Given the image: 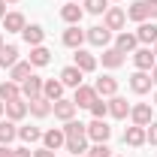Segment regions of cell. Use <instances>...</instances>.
Listing matches in <instances>:
<instances>
[{"mask_svg": "<svg viewBox=\"0 0 157 157\" xmlns=\"http://www.w3.org/2000/svg\"><path fill=\"white\" fill-rule=\"evenodd\" d=\"M127 24V9H121V6H109L106 12H103V27H109L112 33H121V27Z\"/></svg>", "mask_w": 157, "mask_h": 157, "instance_id": "1", "label": "cell"}, {"mask_svg": "<svg viewBox=\"0 0 157 157\" xmlns=\"http://www.w3.org/2000/svg\"><path fill=\"white\" fill-rule=\"evenodd\" d=\"M85 133H88V139H91V142H109L112 127L106 124V118H94V121L85 127Z\"/></svg>", "mask_w": 157, "mask_h": 157, "instance_id": "2", "label": "cell"}, {"mask_svg": "<svg viewBox=\"0 0 157 157\" xmlns=\"http://www.w3.org/2000/svg\"><path fill=\"white\" fill-rule=\"evenodd\" d=\"M109 39H112V30L103 27V24H94V27L85 30V42H91L97 48H109Z\"/></svg>", "mask_w": 157, "mask_h": 157, "instance_id": "3", "label": "cell"}, {"mask_svg": "<svg viewBox=\"0 0 157 157\" xmlns=\"http://www.w3.org/2000/svg\"><path fill=\"white\" fill-rule=\"evenodd\" d=\"M133 63H136V70H142V73H151L154 63H157V58H154V52H151L148 45H142V48L133 52Z\"/></svg>", "mask_w": 157, "mask_h": 157, "instance_id": "4", "label": "cell"}, {"mask_svg": "<svg viewBox=\"0 0 157 157\" xmlns=\"http://www.w3.org/2000/svg\"><path fill=\"white\" fill-rule=\"evenodd\" d=\"M97 100V91H94V85H78L76 94H73V103H76V109H91V103Z\"/></svg>", "mask_w": 157, "mask_h": 157, "instance_id": "5", "label": "cell"}, {"mask_svg": "<svg viewBox=\"0 0 157 157\" xmlns=\"http://www.w3.org/2000/svg\"><path fill=\"white\" fill-rule=\"evenodd\" d=\"M42 145H45L48 151H60V148L67 145L63 127H52V130H45V133H42Z\"/></svg>", "mask_w": 157, "mask_h": 157, "instance_id": "6", "label": "cell"}, {"mask_svg": "<svg viewBox=\"0 0 157 157\" xmlns=\"http://www.w3.org/2000/svg\"><path fill=\"white\" fill-rule=\"evenodd\" d=\"M52 112H55L58 121L67 124V121L76 118V103H73V100H55V103H52Z\"/></svg>", "mask_w": 157, "mask_h": 157, "instance_id": "7", "label": "cell"}, {"mask_svg": "<svg viewBox=\"0 0 157 157\" xmlns=\"http://www.w3.org/2000/svg\"><path fill=\"white\" fill-rule=\"evenodd\" d=\"M151 85H154V82H151V73L136 70V73L130 76V91H133V94H139V97H142V94H148V91H151Z\"/></svg>", "mask_w": 157, "mask_h": 157, "instance_id": "8", "label": "cell"}, {"mask_svg": "<svg viewBox=\"0 0 157 157\" xmlns=\"http://www.w3.org/2000/svg\"><path fill=\"white\" fill-rule=\"evenodd\" d=\"M130 121L136 127H148L151 124V103H136L130 106Z\"/></svg>", "mask_w": 157, "mask_h": 157, "instance_id": "9", "label": "cell"}, {"mask_svg": "<svg viewBox=\"0 0 157 157\" xmlns=\"http://www.w3.org/2000/svg\"><path fill=\"white\" fill-rule=\"evenodd\" d=\"M115 48L121 52V55H133L139 48V39H136V33H127V30H121L115 36Z\"/></svg>", "mask_w": 157, "mask_h": 157, "instance_id": "10", "label": "cell"}, {"mask_svg": "<svg viewBox=\"0 0 157 157\" xmlns=\"http://www.w3.org/2000/svg\"><path fill=\"white\" fill-rule=\"evenodd\" d=\"M82 76H85V73L78 70L76 63H70V67H63V70H60V82H63V88H73V91H76L78 85H85Z\"/></svg>", "mask_w": 157, "mask_h": 157, "instance_id": "11", "label": "cell"}, {"mask_svg": "<svg viewBox=\"0 0 157 157\" xmlns=\"http://www.w3.org/2000/svg\"><path fill=\"white\" fill-rule=\"evenodd\" d=\"M94 91H97V97H103V100L115 97V94H118V78H112V76L97 78V82H94Z\"/></svg>", "mask_w": 157, "mask_h": 157, "instance_id": "12", "label": "cell"}, {"mask_svg": "<svg viewBox=\"0 0 157 157\" xmlns=\"http://www.w3.org/2000/svg\"><path fill=\"white\" fill-rule=\"evenodd\" d=\"M42 82H45V78H39V76H30V78H24V82H21V97H24V100L42 97Z\"/></svg>", "mask_w": 157, "mask_h": 157, "instance_id": "13", "label": "cell"}, {"mask_svg": "<svg viewBox=\"0 0 157 157\" xmlns=\"http://www.w3.org/2000/svg\"><path fill=\"white\" fill-rule=\"evenodd\" d=\"M73 63H76L82 73H94V70H97V58H94L91 52H85V48H76V55H73Z\"/></svg>", "mask_w": 157, "mask_h": 157, "instance_id": "14", "label": "cell"}, {"mask_svg": "<svg viewBox=\"0 0 157 157\" xmlns=\"http://www.w3.org/2000/svg\"><path fill=\"white\" fill-rule=\"evenodd\" d=\"M27 112H30L33 118H48V115H52V100H45V97L27 100Z\"/></svg>", "mask_w": 157, "mask_h": 157, "instance_id": "15", "label": "cell"}, {"mask_svg": "<svg viewBox=\"0 0 157 157\" xmlns=\"http://www.w3.org/2000/svg\"><path fill=\"white\" fill-rule=\"evenodd\" d=\"M136 39H139V45H154L157 42V24L154 21H142L136 30Z\"/></svg>", "mask_w": 157, "mask_h": 157, "instance_id": "16", "label": "cell"}, {"mask_svg": "<svg viewBox=\"0 0 157 157\" xmlns=\"http://www.w3.org/2000/svg\"><path fill=\"white\" fill-rule=\"evenodd\" d=\"M60 42H63L67 48H82V42H85V30H78V24H70V27L63 30Z\"/></svg>", "mask_w": 157, "mask_h": 157, "instance_id": "17", "label": "cell"}, {"mask_svg": "<svg viewBox=\"0 0 157 157\" xmlns=\"http://www.w3.org/2000/svg\"><path fill=\"white\" fill-rule=\"evenodd\" d=\"M82 15H85V6H78V3H70V0H67V3L60 6V18L67 21V24H78Z\"/></svg>", "mask_w": 157, "mask_h": 157, "instance_id": "18", "label": "cell"}, {"mask_svg": "<svg viewBox=\"0 0 157 157\" xmlns=\"http://www.w3.org/2000/svg\"><path fill=\"white\" fill-rule=\"evenodd\" d=\"M42 97L52 100V103L55 100H63V82L60 78H45L42 82Z\"/></svg>", "mask_w": 157, "mask_h": 157, "instance_id": "19", "label": "cell"}, {"mask_svg": "<svg viewBox=\"0 0 157 157\" xmlns=\"http://www.w3.org/2000/svg\"><path fill=\"white\" fill-rule=\"evenodd\" d=\"M145 142H148V139H145V127H136V124H133V127L124 130V145H130V148H142Z\"/></svg>", "mask_w": 157, "mask_h": 157, "instance_id": "20", "label": "cell"}, {"mask_svg": "<svg viewBox=\"0 0 157 157\" xmlns=\"http://www.w3.org/2000/svg\"><path fill=\"white\" fill-rule=\"evenodd\" d=\"M3 27H6V33H21L27 27V18L21 12H6L3 15Z\"/></svg>", "mask_w": 157, "mask_h": 157, "instance_id": "21", "label": "cell"}, {"mask_svg": "<svg viewBox=\"0 0 157 157\" xmlns=\"http://www.w3.org/2000/svg\"><path fill=\"white\" fill-rule=\"evenodd\" d=\"M109 115L112 118H118V121H124V118L130 115V103H127V100L124 97H109Z\"/></svg>", "mask_w": 157, "mask_h": 157, "instance_id": "22", "label": "cell"}, {"mask_svg": "<svg viewBox=\"0 0 157 157\" xmlns=\"http://www.w3.org/2000/svg\"><path fill=\"white\" fill-rule=\"evenodd\" d=\"M21 36H24V42L33 48V45H42V39H45V30H42V24H27V27L21 30Z\"/></svg>", "mask_w": 157, "mask_h": 157, "instance_id": "23", "label": "cell"}, {"mask_svg": "<svg viewBox=\"0 0 157 157\" xmlns=\"http://www.w3.org/2000/svg\"><path fill=\"white\" fill-rule=\"evenodd\" d=\"M21 97V85L18 82H12V78H6V82H0V100L3 103H12V100Z\"/></svg>", "mask_w": 157, "mask_h": 157, "instance_id": "24", "label": "cell"}, {"mask_svg": "<svg viewBox=\"0 0 157 157\" xmlns=\"http://www.w3.org/2000/svg\"><path fill=\"white\" fill-rule=\"evenodd\" d=\"M127 18L142 24V21H148V6H145V0H133L130 6H127Z\"/></svg>", "mask_w": 157, "mask_h": 157, "instance_id": "25", "label": "cell"}, {"mask_svg": "<svg viewBox=\"0 0 157 157\" xmlns=\"http://www.w3.org/2000/svg\"><path fill=\"white\" fill-rule=\"evenodd\" d=\"M24 115H27V100H24V97L6 103V118H9V121H21Z\"/></svg>", "mask_w": 157, "mask_h": 157, "instance_id": "26", "label": "cell"}, {"mask_svg": "<svg viewBox=\"0 0 157 157\" xmlns=\"http://www.w3.org/2000/svg\"><path fill=\"white\" fill-rule=\"evenodd\" d=\"M63 148H67L73 157L88 154V136H67V145H63Z\"/></svg>", "mask_w": 157, "mask_h": 157, "instance_id": "27", "label": "cell"}, {"mask_svg": "<svg viewBox=\"0 0 157 157\" xmlns=\"http://www.w3.org/2000/svg\"><path fill=\"white\" fill-rule=\"evenodd\" d=\"M27 60H30V67H45V63H52V52L45 45H33Z\"/></svg>", "mask_w": 157, "mask_h": 157, "instance_id": "28", "label": "cell"}, {"mask_svg": "<svg viewBox=\"0 0 157 157\" xmlns=\"http://www.w3.org/2000/svg\"><path fill=\"white\" fill-rule=\"evenodd\" d=\"M15 63H18V45H6L3 42V48H0V67L12 70Z\"/></svg>", "mask_w": 157, "mask_h": 157, "instance_id": "29", "label": "cell"}, {"mask_svg": "<svg viewBox=\"0 0 157 157\" xmlns=\"http://www.w3.org/2000/svg\"><path fill=\"white\" fill-rule=\"evenodd\" d=\"M121 63H124V55L118 52L115 45H112V48H103V67H106V70H118Z\"/></svg>", "mask_w": 157, "mask_h": 157, "instance_id": "30", "label": "cell"}, {"mask_svg": "<svg viewBox=\"0 0 157 157\" xmlns=\"http://www.w3.org/2000/svg\"><path fill=\"white\" fill-rule=\"evenodd\" d=\"M33 76V73H30V60H18V63H15V67H12V70H9V78H12V82H24V78H30Z\"/></svg>", "mask_w": 157, "mask_h": 157, "instance_id": "31", "label": "cell"}, {"mask_svg": "<svg viewBox=\"0 0 157 157\" xmlns=\"http://www.w3.org/2000/svg\"><path fill=\"white\" fill-rule=\"evenodd\" d=\"M18 136V127H15V121H0V145H9L12 139Z\"/></svg>", "mask_w": 157, "mask_h": 157, "instance_id": "32", "label": "cell"}, {"mask_svg": "<svg viewBox=\"0 0 157 157\" xmlns=\"http://www.w3.org/2000/svg\"><path fill=\"white\" fill-rule=\"evenodd\" d=\"M82 6H85V12H91V15H103V12L109 9V0H82Z\"/></svg>", "mask_w": 157, "mask_h": 157, "instance_id": "33", "label": "cell"}, {"mask_svg": "<svg viewBox=\"0 0 157 157\" xmlns=\"http://www.w3.org/2000/svg\"><path fill=\"white\" fill-rule=\"evenodd\" d=\"M85 127H88V124H82V121L73 118V121H67V124H63V136H88V133H85Z\"/></svg>", "mask_w": 157, "mask_h": 157, "instance_id": "34", "label": "cell"}, {"mask_svg": "<svg viewBox=\"0 0 157 157\" xmlns=\"http://www.w3.org/2000/svg\"><path fill=\"white\" fill-rule=\"evenodd\" d=\"M18 139H24V142H39L42 139V130L39 127H18Z\"/></svg>", "mask_w": 157, "mask_h": 157, "instance_id": "35", "label": "cell"}, {"mask_svg": "<svg viewBox=\"0 0 157 157\" xmlns=\"http://www.w3.org/2000/svg\"><path fill=\"white\" fill-rule=\"evenodd\" d=\"M88 157H112V148H109V142H94V145L88 148Z\"/></svg>", "mask_w": 157, "mask_h": 157, "instance_id": "36", "label": "cell"}, {"mask_svg": "<svg viewBox=\"0 0 157 157\" xmlns=\"http://www.w3.org/2000/svg\"><path fill=\"white\" fill-rule=\"evenodd\" d=\"M91 115H94V118H106V115H109V103H106L103 97H97L94 103H91Z\"/></svg>", "mask_w": 157, "mask_h": 157, "instance_id": "37", "label": "cell"}, {"mask_svg": "<svg viewBox=\"0 0 157 157\" xmlns=\"http://www.w3.org/2000/svg\"><path fill=\"white\" fill-rule=\"evenodd\" d=\"M145 139H148V145L157 148V121H151V124L145 127Z\"/></svg>", "mask_w": 157, "mask_h": 157, "instance_id": "38", "label": "cell"}, {"mask_svg": "<svg viewBox=\"0 0 157 157\" xmlns=\"http://www.w3.org/2000/svg\"><path fill=\"white\" fill-rule=\"evenodd\" d=\"M145 6H148V18L154 21L157 18V0H145Z\"/></svg>", "mask_w": 157, "mask_h": 157, "instance_id": "39", "label": "cell"}, {"mask_svg": "<svg viewBox=\"0 0 157 157\" xmlns=\"http://www.w3.org/2000/svg\"><path fill=\"white\" fill-rule=\"evenodd\" d=\"M12 157H33V151L21 145V148H12Z\"/></svg>", "mask_w": 157, "mask_h": 157, "instance_id": "40", "label": "cell"}, {"mask_svg": "<svg viewBox=\"0 0 157 157\" xmlns=\"http://www.w3.org/2000/svg\"><path fill=\"white\" fill-rule=\"evenodd\" d=\"M33 157H55V151H48V148H36Z\"/></svg>", "mask_w": 157, "mask_h": 157, "instance_id": "41", "label": "cell"}, {"mask_svg": "<svg viewBox=\"0 0 157 157\" xmlns=\"http://www.w3.org/2000/svg\"><path fill=\"white\" fill-rule=\"evenodd\" d=\"M0 157H12V148L9 145H0Z\"/></svg>", "mask_w": 157, "mask_h": 157, "instance_id": "42", "label": "cell"}, {"mask_svg": "<svg viewBox=\"0 0 157 157\" xmlns=\"http://www.w3.org/2000/svg\"><path fill=\"white\" fill-rule=\"evenodd\" d=\"M3 15H6V3L0 0V21H3Z\"/></svg>", "mask_w": 157, "mask_h": 157, "instance_id": "43", "label": "cell"}, {"mask_svg": "<svg viewBox=\"0 0 157 157\" xmlns=\"http://www.w3.org/2000/svg\"><path fill=\"white\" fill-rule=\"evenodd\" d=\"M151 82L157 85V63H154V70H151Z\"/></svg>", "mask_w": 157, "mask_h": 157, "instance_id": "44", "label": "cell"}, {"mask_svg": "<svg viewBox=\"0 0 157 157\" xmlns=\"http://www.w3.org/2000/svg\"><path fill=\"white\" fill-rule=\"evenodd\" d=\"M6 115V103H3V100H0V118Z\"/></svg>", "mask_w": 157, "mask_h": 157, "instance_id": "45", "label": "cell"}, {"mask_svg": "<svg viewBox=\"0 0 157 157\" xmlns=\"http://www.w3.org/2000/svg\"><path fill=\"white\" fill-rule=\"evenodd\" d=\"M151 52H154V58H157V42H154V45H151Z\"/></svg>", "mask_w": 157, "mask_h": 157, "instance_id": "46", "label": "cell"}, {"mask_svg": "<svg viewBox=\"0 0 157 157\" xmlns=\"http://www.w3.org/2000/svg\"><path fill=\"white\" fill-rule=\"evenodd\" d=\"M3 3H18V0H3Z\"/></svg>", "mask_w": 157, "mask_h": 157, "instance_id": "47", "label": "cell"}, {"mask_svg": "<svg viewBox=\"0 0 157 157\" xmlns=\"http://www.w3.org/2000/svg\"><path fill=\"white\" fill-rule=\"evenodd\" d=\"M0 48H3V33H0Z\"/></svg>", "mask_w": 157, "mask_h": 157, "instance_id": "48", "label": "cell"}, {"mask_svg": "<svg viewBox=\"0 0 157 157\" xmlns=\"http://www.w3.org/2000/svg\"><path fill=\"white\" fill-rule=\"evenodd\" d=\"M154 106H157V94H154Z\"/></svg>", "mask_w": 157, "mask_h": 157, "instance_id": "49", "label": "cell"}, {"mask_svg": "<svg viewBox=\"0 0 157 157\" xmlns=\"http://www.w3.org/2000/svg\"><path fill=\"white\" fill-rule=\"evenodd\" d=\"M70 3H78V0H70Z\"/></svg>", "mask_w": 157, "mask_h": 157, "instance_id": "50", "label": "cell"}, {"mask_svg": "<svg viewBox=\"0 0 157 157\" xmlns=\"http://www.w3.org/2000/svg\"><path fill=\"white\" fill-rule=\"evenodd\" d=\"M82 157H88V154H82Z\"/></svg>", "mask_w": 157, "mask_h": 157, "instance_id": "51", "label": "cell"}, {"mask_svg": "<svg viewBox=\"0 0 157 157\" xmlns=\"http://www.w3.org/2000/svg\"><path fill=\"white\" fill-rule=\"evenodd\" d=\"M112 157H115V154H112ZM118 157H121V154H118Z\"/></svg>", "mask_w": 157, "mask_h": 157, "instance_id": "52", "label": "cell"}]
</instances>
